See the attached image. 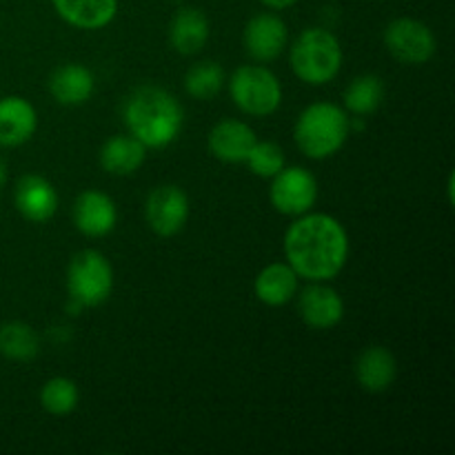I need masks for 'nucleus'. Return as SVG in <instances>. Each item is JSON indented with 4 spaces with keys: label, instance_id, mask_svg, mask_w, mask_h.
I'll list each match as a JSON object with an SVG mask.
<instances>
[{
    "label": "nucleus",
    "instance_id": "nucleus-1",
    "mask_svg": "<svg viewBox=\"0 0 455 455\" xmlns=\"http://www.w3.org/2000/svg\"><path fill=\"white\" fill-rule=\"evenodd\" d=\"M284 256L298 278L327 283L349 260V235L329 213H302L284 234Z\"/></svg>",
    "mask_w": 455,
    "mask_h": 455
},
{
    "label": "nucleus",
    "instance_id": "nucleus-2",
    "mask_svg": "<svg viewBox=\"0 0 455 455\" xmlns=\"http://www.w3.org/2000/svg\"><path fill=\"white\" fill-rule=\"evenodd\" d=\"M124 124L147 149H164L180 136L185 114L176 98L164 89L145 84L124 100Z\"/></svg>",
    "mask_w": 455,
    "mask_h": 455
},
{
    "label": "nucleus",
    "instance_id": "nucleus-3",
    "mask_svg": "<svg viewBox=\"0 0 455 455\" xmlns=\"http://www.w3.org/2000/svg\"><path fill=\"white\" fill-rule=\"evenodd\" d=\"M351 133V118L342 107L314 102L298 116L293 138L307 158L327 160L345 147Z\"/></svg>",
    "mask_w": 455,
    "mask_h": 455
},
{
    "label": "nucleus",
    "instance_id": "nucleus-4",
    "mask_svg": "<svg viewBox=\"0 0 455 455\" xmlns=\"http://www.w3.org/2000/svg\"><path fill=\"white\" fill-rule=\"evenodd\" d=\"M291 69L302 83H331L342 67V47L336 36L323 27L305 29L291 44L289 53Z\"/></svg>",
    "mask_w": 455,
    "mask_h": 455
},
{
    "label": "nucleus",
    "instance_id": "nucleus-5",
    "mask_svg": "<svg viewBox=\"0 0 455 455\" xmlns=\"http://www.w3.org/2000/svg\"><path fill=\"white\" fill-rule=\"evenodd\" d=\"M229 93L243 114L256 118L271 116L283 102V84L274 71L262 65L238 67L229 80Z\"/></svg>",
    "mask_w": 455,
    "mask_h": 455
},
{
    "label": "nucleus",
    "instance_id": "nucleus-6",
    "mask_svg": "<svg viewBox=\"0 0 455 455\" xmlns=\"http://www.w3.org/2000/svg\"><path fill=\"white\" fill-rule=\"evenodd\" d=\"M67 289L80 307H100L114 291V269L96 249L76 253L67 269Z\"/></svg>",
    "mask_w": 455,
    "mask_h": 455
},
{
    "label": "nucleus",
    "instance_id": "nucleus-7",
    "mask_svg": "<svg viewBox=\"0 0 455 455\" xmlns=\"http://www.w3.org/2000/svg\"><path fill=\"white\" fill-rule=\"evenodd\" d=\"M269 200L275 212L284 216H302L314 209L318 200V180L305 167H283L271 178Z\"/></svg>",
    "mask_w": 455,
    "mask_h": 455
},
{
    "label": "nucleus",
    "instance_id": "nucleus-8",
    "mask_svg": "<svg viewBox=\"0 0 455 455\" xmlns=\"http://www.w3.org/2000/svg\"><path fill=\"white\" fill-rule=\"evenodd\" d=\"M385 44L403 65H425L435 56V36L416 18H395L385 29Z\"/></svg>",
    "mask_w": 455,
    "mask_h": 455
},
{
    "label": "nucleus",
    "instance_id": "nucleus-9",
    "mask_svg": "<svg viewBox=\"0 0 455 455\" xmlns=\"http://www.w3.org/2000/svg\"><path fill=\"white\" fill-rule=\"evenodd\" d=\"M147 225L154 234L172 238L189 220V196L178 185H160L145 203Z\"/></svg>",
    "mask_w": 455,
    "mask_h": 455
},
{
    "label": "nucleus",
    "instance_id": "nucleus-10",
    "mask_svg": "<svg viewBox=\"0 0 455 455\" xmlns=\"http://www.w3.org/2000/svg\"><path fill=\"white\" fill-rule=\"evenodd\" d=\"M287 25L275 13H258L244 27V47L258 62L275 60L287 47Z\"/></svg>",
    "mask_w": 455,
    "mask_h": 455
},
{
    "label": "nucleus",
    "instance_id": "nucleus-11",
    "mask_svg": "<svg viewBox=\"0 0 455 455\" xmlns=\"http://www.w3.org/2000/svg\"><path fill=\"white\" fill-rule=\"evenodd\" d=\"M298 309L307 327L318 329V331L333 329L345 318V300L336 289L324 283H314L307 287L298 300Z\"/></svg>",
    "mask_w": 455,
    "mask_h": 455
},
{
    "label": "nucleus",
    "instance_id": "nucleus-12",
    "mask_svg": "<svg viewBox=\"0 0 455 455\" xmlns=\"http://www.w3.org/2000/svg\"><path fill=\"white\" fill-rule=\"evenodd\" d=\"M118 222V207L107 194L96 189L83 191L74 203V225L89 238L111 234Z\"/></svg>",
    "mask_w": 455,
    "mask_h": 455
},
{
    "label": "nucleus",
    "instance_id": "nucleus-13",
    "mask_svg": "<svg viewBox=\"0 0 455 455\" xmlns=\"http://www.w3.org/2000/svg\"><path fill=\"white\" fill-rule=\"evenodd\" d=\"M13 200L20 216L29 222H47L58 212L56 189L47 178L36 173H27L18 180Z\"/></svg>",
    "mask_w": 455,
    "mask_h": 455
},
{
    "label": "nucleus",
    "instance_id": "nucleus-14",
    "mask_svg": "<svg viewBox=\"0 0 455 455\" xmlns=\"http://www.w3.org/2000/svg\"><path fill=\"white\" fill-rule=\"evenodd\" d=\"M38 114L22 96L0 98V147H20L34 138Z\"/></svg>",
    "mask_w": 455,
    "mask_h": 455
},
{
    "label": "nucleus",
    "instance_id": "nucleus-15",
    "mask_svg": "<svg viewBox=\"0 0 455 455\" xmlns=\"http://www.w3.org/2000/svg\"><path fill=\"white\" fill-rule=\"evenodd\" d=\"M256 140V133L247 123H243V120H222L209 133V151L220 163L238 164L247 160Z\"/></svg>",
    "mask_w": 455,
    "mask_h": 455
},
{
    "label": "nucleus",
    "instance_id": "nucleus-16",
    "mask_svg": "<svg viewBox=\"0 0 455 455\" xmlns=\"http://www.w3.org/2000/svg\"><path fill=\"white\" fill-rule=\"evenodd\" d=\"M398 378V363L387 347L373 345L355 360V380L369 394H382Z\"/></svg>",
    "mask_w": 455,
    "mask_h": 455
},
{
    "label": "nucleus",
    "instance_id": "nucleus-17",
    "mask_svg": "<svg viewBox=\"0 0 455 455\" xmlns=\"http://www.w3.org/2000/svg\"><path fill=\"white\" fill-rule=\"evenodd\" d=\"M93 87H96L93 74L78 62L58 67L49 78V92L56 98V102L65 107L84 105L92 98Z\"/></svg>",
    "mask_w": 455,
    "mask_h": 455
},
{
    "label": "nucleus",
    "instance_id": "nucleus-18",
    "mask_svg": "<svg viewBox=\"0 0 455 455\" xmlns=\"http://www.w3.org/2000/svg\"><path fill=\"white\" fill-rule=\"evenodd\" d=\"M253 291L267 307H284L296 298L298 274L289 262H271L256 275Z\"/></svg>",
    "mask_w": 455,
    "mask_h": 455
},
{
    "label": "nucleus",
    "instance_id": "nucleus-19",
    "mask_svg": "<svg viewBox=\"0 0 455 455\" xmlns=\"http://www.w3.org/2000/svg\"><path fill=\"white\" fill-rule=\"evenodd\" d=\"M58 16L78 29H102L118 13V0H53Z\"/></svg>",
    "mask_w": 455,
    "mask_h": 455
},
{
    "label": "nucleus",
    "instance_id": "nucleus-20",
    "mask_svg": "<svg viewBox=\"0 0 455 455\" xmlns=\"http://www.w3.org/2000/svg\"><path fill=\"white\" fill-rule=\"evenodd\" d=\"M209 40V20L200 9L182 7L169 27V43L182 56L203 52Z\"/></svg>",
    "mask_w": 455,
    "mask_h": 455
},
{
    "label": "nucleus",
    "instance_id": "nucleus-21",
    "mask_svg": "<svg viewBox=\"0 0 455 455\" xmlns=\"http://www.w3.org/2000/svg\"><path fill=\"white\" fill-rule=\"evenodd\" d=\"M145 158L147 147L132 133L109 138L100 149V164L111 176H132L142 167Z\"/></svg>",
    "mask_w": 455,
    "mask_h": 455
},
{
    "label": "nucleus",
    "instance_id": "nucleus-22",
    "mask_svg": "<svg viewBox=\"0 0 455 455\" xmlns=\"http://www.w3.org/2000/svg\"><path fill=\"white\" fill-rule=\"evenodd\" d=\"M40 338L34 327L25 323H4L0 324V355L13 363H29L38 355Z\"/></svg>",
    "mask_w": 455,
    "mask_h": 455
},
{
    "label": "nucleus",
    "instance_id": "nucleus-23",
    "mask_svg": "<svg viewBox=\"0 0 455 455\" xmlns=\"http://www.w3.org/2000/svg\"><path fill=\"white\" fill-rule=\"evenodd\" d=\"M345 107L355 116H369L382 105L385 100V84L378 76L364 74L349 83V87L342 93Z\"/></svg>",
    "mask_w": 455,
    "mask_h": 455
},
{
    "label": "nucleus",
    "instance_id": "nucleus-24",
    "mask_svg": "<svg viewBox=\"0 0 455 455\" xmlns=\"http://www.w3.org/2000/svg\"><path fill=\"white\" fill-rule=\"evenodd\" d=\"M225 87V69L216 60H203L185 76V89L196 100H212Z\"/></svg>",
    "mask_w": 455,
    "mask_h": 455
},
{
    "label": "nucleus",
    "instance_id": "nucleus-25",
    "mask_svg": "<svg viewBox=\"0 0 455 455\" xmlns=\"http://www.w3.org/2000/svg\"><path fill=\"white\" fill-rule=\"evenodd\" d=\"M80 391L71 378L58 376L52 378L40 389V404L52 416H69L78 407Z\"/></svg>",
    "mask_w": 455,
    "mask_h": 455
},
{
    "label": "nucleus",
    "instance_id": "nucleus-26",
    "mask_svg": "<svg viewBox=\"0 0 455 455\" xmlns=\"http://www.w3.org/2000/svg\"><path fill=\"white\" fill-rule=\"evenodd\" d=\"M244 163L249 164L256 176L260 178H274L280 169L284 167V154L275 142H258L249 151L247 160Z\"/></svg>",
    "mask_w": 455,
    "mask_h": 455
},
{
    "label": "nucleus",
    "instance_id": "nucleus-27",
    "mask_svg": "<svg viewBox=\"0 0 455 455\" xmlns=\"http://www.w3.org/2000/svg\"><path fill=\"white\" fill-rule=\"evenodd\" d=\"M262 4H267L269 9H275V12H280V9H287L291 7V4H296L298 0H260Z\"/></svg>",
    "mask_w": 455,
    "mask_h": 455
},
{
    "label": "nucleus",
    "instance_id": "nucleus-28",
    "mask_svg": "<svg viewBox=\"0 0 455 455\" xmlns=\"http://www.w3.org/2000/svg\"><path fill=\"white\" fill-rule=\"evenodd\" d=\"M4 182H7V163H4L3 156H0V189L4 187Z\"/></svg>",
    "mask_w": 455,
    "mask_h": 455
}]
</instances>
